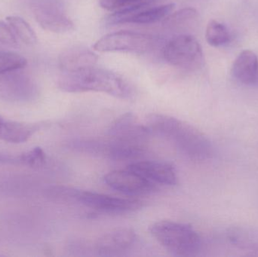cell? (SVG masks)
Listing matches in <instances>:
<instances>
[{
    "label": "cell",
    "instance_id": "cell-1",
    "mask_svg": "<svg viewBox=\"0 0 258 257\" xmlns=\"http://www.w3.org/2000/svg\"><path fill=\"white\" fill-rule=\"evenodd\" d=\"M150 134L171 142L182 154L194 160L206 161L212 158V143L200 130L184 121L163 114H151L146 119Z\"/></svg>",
    "mask_w": 258,
    "mask_h": 257
},
{
    "label": "cell",
    "instance_id": "cell-2",
    "mask_svg": "<svg viewBox=\"0 0 258 257\" xmlns=\"http://www.w3.org/2000/svg\"><path fill=\"white\" fill-rule=\"evenodd\" d=\"M57 86L68 93L102 92L120 99H129L133 95L130 84L120 75L95 66L63 72L57 80Z\"/></svg>",
    "mask_w": 258,
    "mask_h": 257
},
{
    "label": "cell",
    "instance_id": "cell-3",
    "mask_svg": "<svg viewBox=\"0 0 258 257\" xmlns=\"http://www.w3.org/2000/svg\"><path fill=\"white\" fill-rule=\"evenodd\" d=\"M55 197L59 203H79L100 212L125 214L142 208L143 203L136 199H123L95 192L77 190L58 186Z\"/></svg>",
    "mask_w": 258,
    "mask_h": 257
},
{
    "label": "cell",
    "instance_id": "cell-4",
    "mask_svg": "<svg viewBox=\"0 0 258 257\" xmlns=\"http://www.w3.org/2000/svg\"><path fill=\"white\" fill-rule=\"evenodd\" d=\"M153 238L168 251L176 256H192L200 250L201 238L188 224L162 220L150 226Z\"/></svg>",
    "mask_w": 258,
    "mask_h": 257
},
{
    "label": "cell",
    "instance_id": "cell-5",
    "mask_svg": "<svg viewBox=\"0 0 258 257\" xmlns=\"http://www.w3.org/2000/svg\"><path fill=\"white\" fill-rule=\"evenodd\" d=\"M164 57L171 66L185 70H196L203 63V48L191 35H179L169 40L164 49Z\"/></svg>",
    "mask_w": 258,
    "mask_h": 257
},
{
    "label": "cell",
    "instance_id": "cell-6",
    "mask_svg": "<svg viewBox=\"0 0 258 257\" xmlns=\"http://www.w3.org/2000/svg\"><path fill=\"white\" fill-rule=\"evenodd\" d=\"M153 38L138 32L109 33L95 42L94 49L99 52H130L144 54L151 48Z\"/></svg>",
    "mask_w": 258,
    "mask_h": 257
},
{
    "label": "cell",
    "instance_id": "cell-7",
    "mask_svg": "<svg viewBox=\"0 0 258 257\" xmlns=\"http://www.w3.org/2000/svg\"><path fill=\"white\" fill-rule=\"evenodd\" d=\"M39 95L36 81L27 74L19 70L0 73V99L10 102H30Z\"/></svg>",
    "mask_w": 258,
    "mask_h": 257
},
{
    "label": "cell",
    "instance_id": "cell-8",
    "mask_svg": "<svg viewBox=\"0 0 258 257\" xmlns=\"http://www.w3.org/2000/svg\"><path fill=\"white\" fill-rule=\"evenodd\" d=\"M32 9L36 21L44 30L63 33L74 29L73 21L55 1L38 0L33 3Z\"/></svg>",
    "mask_w": 258,
    "mask_h": 257
},
{
    "label": "cell",
    "instance_id": "cell-9",
    "mask_svg": "<svg viewBox=\"0 0 258 257\" xmlns=\"http://www.w3.org/2000/svg\"><path fill=\"white\" fill-rule=\"evenodd\" d=\"M104 183L113 190L129 196L150 194L157 190L154 183L131 170H116L109 172L104 178Z\"/></svg>",
    "mask_w": 258,
    "mask_h": 257
},
{
    "label": "cell",
    "instance_id": "cell-10",
    "mask_svg": "<svg viewBox=\"0 0 258 257\" xmlns=\"http://www.w3.org/2000/svg\"><path fill=\"white\" fill-rule=\"evenodd\" d=\"M110 140L131 144L143 145L150 135L145 124L133 114L126 113L115 121L108 131Z\"/></svg>",
    "mask_w": 258,
    "mask_h": 257
},
{
    "label": "cell",
    "instance_id": "cell-11",
    "mask_svg": "<svg viewBox=\"0 0 258 257\" xmlns=\"http://www.w3.org/2000/svg\"><path fill=\"white\" fill-rule=\"evenodd\" d=\"M136 240V233L132 229H116L100 237L95 244V250L100 256H117L130 250Z\"/></svg>",
    "mask_w": 258,
    "mask_h": 257
},
{
    "label": "cell",
    "instance_id": "cell-12",
    "mask_svg": "<svg viewBox=\"0 0 258 257\" xmlns=\"http://www.w3.org/2000/svg\"><path fill=\"white\" fill-rule=\"evenodd\" d=\"M128 168L155 184L166 186L177 184L175 170L168 163L156 161H137L131 164Z\"/></svg>",
    "mask_w": 258,
    "mask_h": 257
},
{
    "label": "cell",
    "instance_id": "cell-13",
    "mask_svg": "<svg viewBox=\"0 0 258 257\" xmlns=\"http://www.w3.org/2000/svg\"><path fill=\"white\" fill-rule=\"evenodd\" d=\"M58 60L63 72H74L95 66L98 56L85 47L73 46L62 51Z\"/></svg>",
    "mask_w": 258,
    "mask_h": 257
},
{
    "label": "cell",
    "instance_id": "cell-14",
    "mask_svg": "<svg viewBox=\"0 0 258 257\" xmlns=\"http://www.w3.org/2000/svg\"><path fill=\"white\" fill-rule=\"evenodd\" d=\"M232 74L239 82L247 86L258 85V58L250 50L239 54L233 63Z\"/></svg>",
    "mask_w": 258,
    "mask_h": 257
},
{
    "label": "cell",
    "instance_id": "cell-15",
    "mask_svg": "<svg viewBox=\"0 0 258 257\" xmlns=\"http://www.w3.org/2000/svg\"><path fill=\"white\" fill-rule=\"evenodd\" d=\"M42 127L40 124H25L6 121L0 116V140L8 143H24Z\"/></svg>",
    "mask_w": 258,
    "mask_h": 257
},
{
    "label": "cell",
    "instance_id": "cell-16",
    "mask_svg": "<svg viewBox=\"0 0 258 257\" xmlns=\"http://www.w3.org/2000/svg\"><path fill=\"white\" fill-rule=\"evenodd\" d=\"M174 8L175 5L170 3L151 9H144L132 15L127 20L126 23L136 24H154L167 18L174 11Z\"/></svg>",
    "mask_w": 258,
    "mask_h": 257
},
{
    "label": "cell",
    "instance_id": "cell-17",
    "mask_svg": "<svg viewBox=\"0 0 258 257\" xmlns=\"http://www.w3.org/2000/svg\"><path fill=\"white\" fill-rule=\"evenodd\" d=\"M8 24L12 27L15 36L27 45H35L37 36L30 24L21 17L9 16L6 18Z\"/></svg>",
    "mask_w": 258,
    "mask_h": 257
},
{
    "label": "cell",
    "instance_id": "cell-18",
    "mask_svg": "<svg viewBox=\"0 0 258 257\" xmlns=\"http://www.w3.org/2000/svg\"><path fill=\"white\" fill-rule=\"evenodd\" d=\"M206 38L209 45L213 47H221L230 42V34L224 24L212 20L206 28Z\"/></svg>",
    "mask_w": 258,
    "mask_h": 257
},
{
    "label": "cell",
    "instance_id": "cell-19",
    "mask_svg": "<svg viewBox=\"0 0 258 257\" xmlns=\"http://www.w3.org/2000/svg\"><path fill=\"white\" fill-rule=\"evenodd\" d=\"M227 237L232 244L240 248H251L253 251L258 247V237L246 229H232Z\"/></svg>",
    "mask_w": 258,
    "mask_h": 257
},
{
    "label": "cell",
    "instance_id": "cell-20",
    "mask_svg": "<svg viewBox=\"0 0 258 257\" xmlns=\"http://www.w3.org/2000/svg\"><path fill=\"white\" fill-rule=\"evenodd\" d=\"M27 64V59L21 54L11 51L0 52V73L21 70Z\"/></svg>",
    "mask_w": 258,
    "mask_h": 257
},
{
    "label": "cell",
    "instance_id": "cell-21",
    "mask_svg": "<svg viewBox=\"0 0 258 257\" xmlns=\"http://www.w3.org/2000/svg\"><path fill=\"white\" fill-rule=\"evenodd\" d=\"M46 162V155L40 147H35L20 155V164L32 168H39Z\"/></svg>",
    "mask_w": 258,
    "mask_h": 257
},
{
    "label": "cell",
    "instance_id": "cell-22",
    "mask_svg": "<svg viewBox=\"0 0 258 257\" xmlns=\"http://www.w3.org/2000/svg\"><path fill=\"white\" fill-rule=\"evenodd\" d=\"M198 17V12L192 8L180 9L178 12L171 15L169 18H167V24L172 27L182 26L186 23L190 22L197 19Z\"/></svg>",
    "mask_w": 258,
    "mask_h": 257
},
{
    "label": "cell",
    "instance_id": "cell-23",
    "mask_svg": "<svg viewBox=\"0 0 258 257\" xmlns=\"http://www.w3.org/2000/svg\"><path fill=\"white\" fill-rule=\"evenodd\" d=\"M145 1L147 0H100V5L107 10L121 11Z\"/></svg>",
    "mask_w": 258,
    "mask_h": 257
},
{
    "label": "cell",
    "instance_id": "cell-24",
    "mask_svg": "<svg viewBox=\"0 0 258 257\" xmlns=\"http://www.w3.org/2000/svg\"><path fill=\"white\" fill-rule=\"evenodd\" d=\"M0 42L10 48H18L19 46L17 36L12 27L3 21H0Z\"/></svg>",
    "mask_w": 258,
    "mask_h": 257
},
{
    "label": "cell",
    "instance_id": "cell-25",
    "mask_svg": "<svg viewBox=\"0 0 258 257\" xmlns=\"http://www.w3.org/2000/svg\"><path fill=\"white\" fill-rule=\"evenodd\" d=\"M20 164L19 156L10 155L0 152V164Z\"/></svg>",
    "mask_w": 258,
    "mask_h": 257
},
{
    "label": "cell",
    "instance_id": "cell-26",
    "mask_svg": "<svg viewBox=\"0 0 258 257\" xmlns=\"http://www.w3.org/2000/svg\"><path fill=\"white\" fill-rule=\"evenodd\" d=\"M253 251H254V253H253L252 251V253H251V255H252V256H258V247L257 249H255V250H253Z\"/></svg>",
    "mask_w": 258,
    "mask_h": 257
}]
</instances>
